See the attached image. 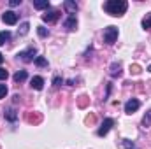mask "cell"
Here are the masks:
<instances>
[{"instance_id": "8", "label": "cell", "mask_w": 151, "mask_h": 149, "mask_svg": "<svg viewBox=\"0 0 151 149\" xmlns=\"http://www.w3.org/2000/svg\"><path fill=\"white\" fill-rule=\"evenodd\" d=\"M63 9H65L70 16H74L76 11H77V4L72 2V0H65V2H63Z\"/></svg>"}, {"instance_id": "16", "label": "cell", "mask_w": 151, "mask_h": 149, "mask_svg": "<svg viewBox=\"0 0 151 149\" xmlns=\"http://www.w3.org/2000/svg\"><path fill=\"white\" fill-rule=\"evenodd\" d=\"M28 28H30V23H21V27L18 28V35H27L28 34Z\"/></svg>"}, {"instance_id": "23", "label": "cell", "mask_w": 151, "mask_h": 149, "mask_svg": "<svg viewBox=\"0 0 151 149\" xmlns=\"http://www.w3.org/2000/svg\"><path fill=\"white\" fill-rule=\"evenodd\" d=\"M37 34L40 37H47V30H46L44 27H37Z\"/></svg>"}, {"instance_id": "10", "label": "cell", "mask_w": 151, "mask_h": 149, "mask_svg": "<svg viewBox=\"0 0 151 149\" xmlns=\"http://www.w3.org/2000/svg\"><path fill=\"white\" fill-rule=\"evenodd\" d=\"M30 86H32L34 90H42V88H44V79H42L40 75L32 77V79H30Z\"/></svg>"}, {"instance_id": "30", "label": "cell", "mask_w": 151, "mask_h": 149, "mask_svg": "<svg viewBox=\"0 0 151 149\" xmlns=\"http://www.w3.org/2000/svg\"><path fill=\"white\" fill-rule=\"evenodd\" d=\"M150 72H151V65H150Z\"/></svg>"}, {"instance_id": "20", "label": "cell", "mask_w": 151, "mask_h": 149, "mask_svg": "<svg viewBox=\"0 0 151 149\" xmlns=\"http://www.w3.org/2000/svg\"><path fill=\"white\" fill-rule=\"evenodd\" d=\"M142 28H144V30H150L151 28V12L146 14V18L142 19Z\"/></svg>"}, {"instance_id": "12", "label": "cell", "mask_w": 151, "mask_h": 149, "mask_svg": "<svg viewBox=\"0 0 151 149\" xmlns=\"http://www.w3.org/2000/svg\"><path fill=\"white\" fill-rule=\"evenodd\" d=\"M111 75L113 77H119L121 75V63L119 62H114L113 65H111Z\"/></svg>"}, {"instance_id": "5", "label": "cell", "mask_w": 151, "mask_h": 149, "mask_svg": "<svg viewBox=\"0 0 151 149\" xmlns=\"http://www.w3.org/2000/svg\"><path fill=\"white\" fill-rule=\"evenodd\" d=\"M58 18H60V11L58 9H47L42 14V19L46 23H55V21H58Z\"/></svg>"}, {"instance_id": "13", "label": "cell", "mask_w": 151, "mask_h": 149, "mask_svg": "<svg viewBox=\"0 0 151 149\" xmlns=\"http://www.w3.org/2000/svg\"><path fill=\"white\" fill-rule=\"evenodd\" d=\"M27 77H28V75H27V70H18L12 79H14V82H23Z\"/></svg>"}, {"instance_id": "7", "label": "cell", "mask_w": 151, "mask_h": 149, "mask_svg": "<svg viewBox=\"0 0 151 149\" xmlns=\"http://www.w3.org/2000/svg\"><path fill=\"white\" fill-rule=\"evenodd\" d=\"M2 19H4L5 25H16V23H18V16H16V12H12V11H5L4 16H2Z\"/></svg>"}, {"instance_id": "4", "label": "cell", "mask_w": 151, "mask_h": 149, "mask_svg": "<svg viewBox=\"0 0 151 149\" xmlns=\"http://www.w3.org/2000/svg\"><path fill=\"white\" fill-rule=\"evenodd\" d=\"M114 126V119L113 117H106L104 121H102V125H100V128H99V137H104V135H107V132L111 130Z\"/></svg>"}, {"instance_id": "17", "label": "cell", "mask_w": 151, "mask_h": 149, "mask_svg": "<svg viewBox=\"0 0 151 149\" xmlns=\"http://www.w3.org/2000/svg\"><path fill=\"white\" fill-rule=\"evenodd\" d=\"M5 119L7 121H16V117H18V114H16V111L14 109H9V111H5Z\"/></svg>"}, {"instance_id": "1", "label": "cell", "mask_w": 151, "mask_h": 149, "mask_svg": "<svg viewBox=\"0 0 151 149\" xmlns=\"http://www.w3.org/2000/svg\"><path fill=\"white\" fill-rule=\"evenodd\" d=\"M104 9L107 11V14H111V16H123L125 12H127V9H128V4L125 2V0H109V2H106V5H104Z\"/></svg>"}, {"instance_id": "3", "label": "cell", "mask_w": 151, "mask_h": 149, "mask_svg": "<svg viewBox=\"0 0 151 149\" xmlns=\"http://www.w3.org/2000/svg\"><path fill=\"white\" fill-rule=\"evenodd\" d=\"M35 54H37V49L35 47H28L27 51L18 53V58L23 60V62H27V63H30V62H35V58H37Z\"/></svg>"}, {"instance_id": "25", "label": "cell", "mask_w": 151, "mask_h": 149, "mask_svg": "<svg viewBox=\"0 0 151 149\" xmlns=\"http://www.w3.org/2000/svg\"><path fill=\"white\" fill-rule=\"evenodd\" d=\"M7 95V86L5 84H0V98H4Z\"/></svg>"}, {"instance_id": "29", "label": "cell", "mask_w": 151, "mask_h": 149, "mask_svg": "<svg viewBox=\"0 0 151 149\" xmlns=\"http://www.w3.org/2000/svg\"><path fill=\"white\" fill-rule=\"evenodd\" d=\"M4 63V56H2V53H0V65Z\"/></svg>"}, {"instance_id": "27", "label": "cell", "mask_w": 151, "mask_h": 149, "mask_svg": "<svg viewBox=\"0 0 151 149\" xmlns=\"http://www.w3.org/2000/svg\"><path fill=\"white\" fill-rule=\"evenodd\" d=\"M62 77H55V81H53V84H55V88H58V86H62Z\"/></svg>"}, {"instance_id": "19", "label": "cell", "mask_w": 151, "mask_h": 149, "mask_svg": "<svg viewBox=\"0 0 151 149\" xmlns=\"http://www.w3.org/2000/svg\"><path fill=\"white\" fill-rule=\"evenodd\" d=\"M11 39V34L7 32V30H4V32H0V46H4L7 40Z\"/></svg>"}, {"instance_id": "2", "label": "cell", "mask_w": 151, "mask_h": 149, "mask_svg": "<svg viewBox=\"0 0 151 149\" xmlns=\"http://www.w3.org/2000/svg\"><path fill=\"white\" fill-rule=\"evenodd\" d=\"M118 39V28L116 27H107L104 28V42L106 44H114Z\"/></svg>"}, {"instance_id": "26", "label": "cell", "mask_w": 151, "mask_h": 149, "mask_svg": "<svg viewBox=\"0 0 151 149\" xmlns=\"http://www.w3.org/2000/svg\"><path fill=\"white\" fill-rule=\"evenodd\" d=\"M130 72H132V74H141V67H139V65H132V67H130Z\"/></svg>"}, {"instance_id": "14", "label": "cell", "mask_w": 151, "mask_h": 149, "mask_svg": "<svg viewBox=\"0 0 151 149\" xmlns=\"http://www.w3.org/2000/svg\"><path fill=\"white\" fill-rule=\"evenodd\" d=\"M34 7L35 9H49V0H35L34 2Z\"/></svg>"}, {"instance_id": "24", "label": "cell", "mask_w": 151, "mask_h": 149, "mask_svg": "<svg viewBox=\"0 0 151 149\" xmlns=\"http://www.w3.org/2000/svg\"><path fill=\"white\" fill-rule=\"evenodd\" d=\"M7 77H9V72H7L5 69H2V67H0V81H5Z\"/></svg>"}, {"instance_id": "28", "label": "cell", "mask_w": 151, "mask_h": 149, "mask_svg": "<svg viewBox=\"0 0 151 149\" xmlns=\"http://www.w3.org/2000/svg\"><path fill=\"white\" fill-rule=\"evenodd\" d=\"M9 4H11V7H16V5H19V4H21V0H11Z\"/></svg>"}, {"instance_id": "15", "label": "cell", "mask_w": 151, "mask_h": 149, "mask_svg": "<svg viewBox=\"0 0 151 149\" xmlns=\"http://www.w3.org/2000/svg\"><path fill=\"white\" fill-rule=\"evenodd\" d=\"M88 104H90V98H88L86 95H81V97L77 98V105H79L81 109H84V107H86Z\"/></svg>"}, {"instance_id": "21", "label": "cell", "mask_w": 151, "mask_h": 149, "mask_svg": "<svg viewBox=\"0 0 151 149\" xmlns=\"http://www.w3.org/2000/svg\"><path fill=\"white\" fill-rule=\"evenodd\" d=\"M35 65H37V67H47V60H46L44 56H37V58H35Z\"/></svg>"}, {"instance_id": "11", "label": "cell", "mask_w": 151, "mask_h": 149, "mask_svg": "<svg viewBox=\"0 0 151 149\" xmlns=\"http://www.w3.org/2000/svg\"><path fill=\"white\" fill-rule=\"evenodd\" d=\"M25 117H27V121H28V123H34V125H39V123L42 121V116L37 114V112H34V114H32V112H27V116H25Z\"/></svg>"}, {"instance_id": "9", "label": "cell", "mask_w": 151, "mask_h": 149, "mask_svg": "<svg viewBox=\"0 0 151 149\" xmlns=\"http://www.w3.org/2000/svg\"><path fill=\"white\" fill-rule=\"evenodd\" d=\"M63 27L69 30V32H72L77 28V19H76V16H69L67 19H65V23H63Z\"/></svg>"}, {"instance_id": "6", "label": "cell", "mask_w": 151, "mask_h": 149, "mask_svg": "<svg viewBox=\"0 0 151 149\" xmlns=\"http://www.w3.org/2000/svg\"><path fill=\"white\" fill-rule=\"evenodd\" d=\"M139 107H141V102H139L137 98H130V100L125 104V112H127V114H132V112L137 111Z\"/></svg>"}, {"instance_id": "22", "label": "cell", "mask_w": 151, "mask_h": 149, "mask_svg": "<svg viewBox=\"0 0 151 149\" xmlns=\"http://www.w3.org/2000/svg\"><path fill=\"white\" fill-rule=\"evenodd\" d=\"M121 148H123V149H132V148H134V142H132V140H127V139H125V140L121 142Z\"/></svg>"}, {"instance_id": "18", "label": "cell", "mask_w": 151, "mask_h": 149, "mask_svg": "<svg viewBox=\"0 0 151 149\" xmlns=\"http://www.w3.org/2000/svg\"><path fill=\"white\" fill-rule=\"evenodd\" d=\"M142 126H144V128L151 126V109H150L148 112H146V116L142 117Z\"/></svg>"}]
</instances>
